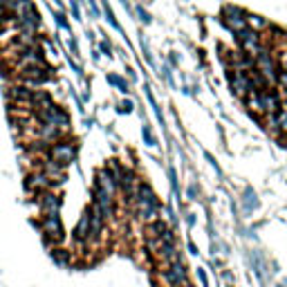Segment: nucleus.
<instances>
[{
	"label": "nucleus",
	"mask_w": 287,
	"mask_h": 287,
	"mask_svg": "<svg viewBox=\"0 0 287 287\" xmlns=\"http://www.w3.org/2000/svg\"><path fill=\"white\" fill-rule=\"evenodd\" d=\"M34 224L41 229L43 242H45L50 249H52V247H59L61 242L65 240V229H63V222H61L59 216H41V220Z\"/></svg>",
	"instance_id": "nucleus-1"
},
{
	"label": "nucleus",
	"mask_w": 287,
	"mask_h": 287,
	"mask_svg": "<svg viewBox=\"0 0 287 287\" xmlns=\"http://www.w3.org/2000/svg\"><path fill=\"white\" fill-rule=\"evenodd\" d=\"M256 59V72L258 74H263L267 81L271 83L276 88V81H278V72H281V68H278V59L274 56V50H270L267 45L260 47V52L253 56Z\"/></svg>",
	"instance_id": "nucleus-2"
},
{
	"label": "nucleus",
	"mask_w": 287,
	"mask_h": 287,
	"mask_svg": "<svg viewBox=\"0 0 287 287\" xmlns=\"http://www.w3.org/2000/svg\"><path fill=\"white\" fill-rule=\"evenodd\" d=\"M34 119L38 123H50V126H56V128H61L63 133H68L70 130V115H68V110L61 106H56V103H52V106L43 108V110H36L34 112Z\"/></svg>",
	"instance_id": "nucleus-3"
},
{
	"label": "nucleus",
	"mask_w": 287,
	"mask_h": 287,
	"mask_svg": "<svg viewBox=\"0 0 287 287\" xmlns=\"http://www.w3.org/2000/svg\"><path fill=\"white\" fill-rule=\"evenodd\" d=\"M50 159H54V162H59L61 166H68L72 164L76 159V141L70 139V137H61L59 141H54V144H50V148H47L45 152Z\"/></svg>",
	"instance_id": "nucleus-4"
},
{
	"label": "nucleus",
	"mask_w": 287,
	"mask_h": 287,
	"mask_svg": "<svg viewBox=\"0 0 287 287\" xmlns=\"http://www.w3.org/2000/svg\"><path fill=\"white\" fill-rule=\"evenodd\" d=\"M227 81H229L231 92H234L238 99H245L249 92H253L249 72H240V70H234V68H227Z\"/></svg>",
	"instance_id": "nucleus-5"
},
{
	"label": "nucleus",
	"mask_w": 287,
	"mask_h": 287,
	"mask_svg": "<svg viewBox=\"0 0 287 287\" xmlns=\"http://www.w3.org/2000/svg\"><path fill=\"white\" fill-rule=\"evenodd\" d=\"M34 202H36V206H38L41 216H59L61 204H63L61 195L56 193L54 188H47V191H43V193L34 195Z\"/></svg>",
	"instance_id": "nucleus-6"
},
{
	"label": "nucleus",
	"mask_w": 287,
	"mask_h": 287,
	"mask_svg": "<svg viewBox=\"0 0 287 287\" xmlns=\"http://www.w3.org/2000/svg\"><path fill=\"white\" fill-rule=\"evenodd\" d=\"M234 38H236V45L240 47L242 52L252 54V56H256L260 52V47H263V36L258 34V32H253L252 27H245V30L236 32Z\"/></svg>",
	"instance_id": "nucleus-7"
},
{
	"label": "nucleus",
	"mask_w": 287,
	"mask_h": 287,
	"mask_svg": "<svg viewBox=\"0 0 287 287\" xmlns=\"http://www.w3.org/2000/svg\"><path fill=\"white\" fill-rule=\"evenodd\" d=\"M220 18H222L224 27L231 30L234 34L247 27V12H245V9H240V7H236V5H224Z\"/></svg>",
	"instance_id": "nucleus-8"
},
{
	"label": "nucleus",
	"mask_w": 287,
	"mask_h": 287,
	"mask_svg": "<svg viewBox=\"0 0 287 287\" xmlns=\"http://www.w3.org/2000/svg\"><path fill=\"white\" fill-rule=\"evenodd\" d=\"M162 281L166 283V287H180L188 281V270L184 260H177V263L166 265V270L162 271Z\"/></svg>",
	"instance_id": "nucleus-9"
},
{
	"label": "nucleus",
	"mask_w": 287,
	"mask_h": 287,
	"mask_svg": "<svg viewBox=\"0 0 287 287\" xmlns=\"http://www.w3.org/2000/svg\"><path fill=\"white\" fill-rule=\"evenodd\" d=\"M25 188H27L32 195H38V193H43V191H47V188H52V182H50V177H47L41 169H34L25 177Z\"/></svg>",
	"instance_id": "nucleus-10"
},
{
	"label": "nucleus",
	"mask_w": 287,
	"mask_h": 287,
	"mask_svg": "<svg viewBox=\"0 0 287 287\" xmlns=\"http://www.w3.org/2000/svg\"><path fill=\"white\" fill-rule=\"evenodd\" d=\"M45 63V54L38 45L25 47V50H18L16 54V65L18 68H27V65H43Z\"/></svg>",
	"instance_id": "nucleus-11"
},
{
	"label": "nucleus",
	"mask_w": 287,
	"mask_h": 287,
	"mask_svg": "<svg viewBox=\"0 0 287 287\" xmlns=\"http://www.w3.org/2000/svg\"><path fill=\"white\" fill-rule=\"evenodd\" d=\"M72 240H74L79 247L90 245V213H88V209H85L83 216L79 218V222H76L74 231H72Z\"/></svg>",
	"instance_id": "nucleus-12"
},
{
	"label": "nucleus",
	"mask_w": 287,
	"mask_h": 287,
	"mask_svg": "<svg viewBox=\"0 0 287 287\" xmlns=\"http://www.w3.org/2000/svg\"><path fill=\"white\" fill-rule=\"evenodd\" d=\"M260 99H263V106H265V115H276L283 108V97L278 92V88H270L265 92H260Z\"/></svg>",
	"instance_id": "nucleus-13"
},
{
	"label": "nucleus",
	"mask_w": 287,
	"mask_h": 287,
	"mask_svg": "<svg viewBox=\"0 0 287 287\" xmlns=\"http://www.w3.org/2000/svg\"><path fill=\"white\" fill-rule=\"evenodd\" d=\"M92 186H99V188H103V191H108V193H112V195L119 193L117 182H115V177L110 175V170H108L106 166L94 173V184H92Z\"/></svg>",
	"instance_id": "nucleus-14"
},
{
	"label": "nucleus",
	"mask_w": 287,
	"mask_h": 287,
	"mask_svg": "<svg viewBox=\"0 0 287 287\" xmlns=\"http://www.w3.org/2000/svg\"><path fill=\"white\" fill-rule=\"evenodd\" d=\"M242 103H245L247 112H249L252 117H256V119L265 117V106H263V99H260V94L258 92H249L245 99H242Z\"/></svg>",
	"instance_id": "nucleus-15"
},
{
	"label": "nucleus",
	"mask_w": 287,
	"mask_h": 287,
	"mask_svg": "<svg viewBox=\"0 0 287 287\" xmlns=\"http://www.w3.org/2000/svg\"><path fill=\"white\" fill-rule=\"evenodd\" d=\"M52 103H54V99L47 90H32V99H30V110L32 112L43 110V108L52 106Z\"/></svg>",
	"instance_id": "nucleus-16"
},
{
	"label": "nucleus",
	"mask_w": 287,
	"mask_h": 287,
	"mask_svg": "<svg viewBox=\"0 0 287 287\" xmlns=\"http://www.w3.org/2000/svg\"><path fill=\"white\" fill-rule=\"evenodd\" d=\"M157 258H159V260H164L166 265L182 260V253H180V249H177V242H162Z\"/></svg>",
	"instance_id": "nucleus-17"
},
{
	"label": "nucleus",
	"mask_w": 287,
	"mask_h": 287,
	"mask_svg": "<svg viewBox=\"0 0 287 287\" xmlns=\"http://www.w3.org/2000/svg\"><path fill=\"white\" fill-rule=\"evenodd\" d=\"M50 256H52V260L59 265V267H68V265L72 263V252L63 249V247H52V249H50Z\"/></svg>",
	"instance_id": "nucleus-18"
},
{
	"label": "nucleus",
	"mask_w": 287,
	"mask_h": 287,
	"mask_svg": "<svg viewBox=\"0 0 287 287\" xmlns=\"http://www.w3.org/2000/svg\"><path fill=\"white\" fill-rule=\"evenodd\" d=\"M247 27H252L253 32L263 34V32L270 30L271 25H270V20H265V18L258 16V14H247Z\"/></svg>",
	"instance_id": "nucleus-19"
},
{
	"label": "nucleus",
	"mask_w": 287,
	"mask_h": 287,
	"mask_svg": "<svg viewBox=\"0 0 287 287\" xmlns=\"http://www.w3.org/2000/svg\"><path fill=\"white\" fill-rule=\"evenodd\" d=\"M108 83H110V85H115V88H117L119 92H123V94L130 92L128 81H126L123 76H119V74H108Z\"/></svg>",
	"instance_id": "nucleus-20"
},
{
	"label": "nucleus",
	"mask_w": 287,
	"mask_h": 287,
	"mask_svg": "<svg viewBox=\"0 0 287 287\" xmlns=\"http://www.w3.org/2000/svg\"><path fill=\"white\" fill-rule=\"evenodd\" d=\"M141 137H144V144H146V146H157V139H155V135H152V130H151V126H146V123H144V126H141Z\"/></svg>",
	"instance_id": "nucleus-21"
},
{
	"label": "nucleus",
	"mask_w": 287,
	"mask_h": 287,
	"mask_svg": "<svg viewBox=\"0 0 287 287\" xmlns=\"http://www.w3.org/2000/svg\"><path fill=\"white\" fill-rule=\"evenodd\" d=\"M276 121H278V128H281L283 135H287V110L281 108V110L276 112Z\"/></svg>",
	"instance_id": "nucleus-22"
},
{
	"label": "nucleus",
	"mask_w": 287,
	"mask_h": 287,
	"mask_svg": "<svg viewBox=\"0 0 287 287\" xmlns=\"http://www.w3.org/2000/svg\"><path fill=\"white\" fill-rule=\"evenodd\" d=\"M103 14H106L108 23H110V25H112V27H115V30H117V32H121V25L117 23V18H115V14H112V9H110V7H108V2H106V0H103Z\"/></svg>",
	"instance_id": "nucleus-23"
},
{
	"label": "nucleus",
	"mask_w": 287,
	"mask_h": 287,
	"mask_svg": "<svg viewBox=\"0 0 287 287\" xmlns=\"http://www.w3.org/2000/svg\"><path fill=\"white\" fill-rule=\"evenodd\" d=\"M133 110H135V103H133V99H123L121 103L117 106V112H119V115H130Z\"/></svg>",
	"instance_id": "nucleus-24"
},
{
	"label": "nucleus",
	"mask_w": 287,
	"mask_h": 287,
	"mask_svg": "<svg viewBox=\"0 0 287 287\" xmlns=\"http://www.w3.org/2000/svg\"><path fill=\"white\" fill-rule=\"evenodd\" d=\"M245 204H247V209H256V206H258L256 193H253L252 188H247V191H245Z\"/></svg>",
	"instance_id": "nucleus-25"
},
{
	"label": "nucleus",
	"mask_w": 287,
	"mask_h": 287,
	"mask_svg": "<svg viewBox=\"0 0 287 287\" xmlns=\"http://www.w3.org/2000/svg\"><path fill=\"white\" fill-rule=\"evenodd\" d=\"M146 97H148V101H151V106H152V110H155V115H157V119H159L162 123H164V117H162V110H159V106H157V101H155V97H152L151 88H146Z\"/></svg>",
	"instance_id": "nucleus-26"
},
{
	"label": "nucleus",
	"mask_w": 287,
	"mask_h": 287,
	"mask_svg": "<svg viewBox=\"0 0 287 287\" xmlns=\"http://www.w3.org/2000/svg\"><path fill=\"white\" fill-rule=\"evenodd\" d=\"M54 18H56V23H59V27H63V30H70V23H68V18H65V14H63V12H59Z\"/></svg>",
	"instance_id": "nucleus-27"
},
{
	"label": "nucleus",
	"mask_w": 287,
	"mask_h": 287,
	"mask_svg": "<svg viewBox=\"0 0 287 287\" xmlns=\"http://www.w3.org/2000/svg\"><path fill=\"white\" fill-rule=\"evenodd\" d=\"M169 177H170V184H173V191L177 193V170H175V166H169Z\"/></svg>",
	"instance_id": "nucleus-28"
},
{
	"label": "nucleus",
	"mask_w": 287,
	"mask_h": 287,
	"mask_svg": "<svg viewBox=\"0 0 287 287\" xmlns=\"http://www.w3.org/2000/svg\"><path fill=\"white\" fill-rule=\"evenodd\" d=\"M137 14H139V20H141V23H151V20H152V18H151V14H148L146 12V9H144V7H137Z\"/></svg>",
	"instance_id": "nucleus-29"
},
{
	"label": "nucleus",
	"mask_w": 287,
	"mask_h": 287,
	"mask_svg": "<svg viewBox=\"0 0 287 287\" xmlns=\"http://www.w3.org/2000/svg\"><path fill=\"white\" fill-rule=\"evenodd\" d=\"M198 186H195V184H188V188H186V198L188 200H198Z\"/></svg>",
	"instance_id": "nucleus-30"
},
{
	"label": "nucleus",
	"mask_w": 287,
	"mask_h": 287,
	"mask_svg": "<svg viewBox=\"0 0 287 287\" xmlns=\"http://www.w3.org/2000/svg\"><path fill=\"white\" fill-rule=\"evenodd\" d=\"M198 278H200V285L202 287H209V276H206L204 270H200V267H198Z\"/></svg>",
	"instance_id": "nucleus-31"
},
{
	"label": "nucleus",
	"mask_w": 287,
	"mask_h": 287,
	"mask_svg": "<svg viewBox=\"0 0 287 287\" xmlns=\"http://www.w3.org/2000/svg\"><path fill=\"white\" fill-rule=\"evenodd\" d=\"M276 85H281L283 90H287V72H278V81H276Z\"/></svg>",
	"instance_id": "nucleus-32"
},
{
	"label": "nucleus",
	"mask_w": 287,
	"mask_h": 287,
	"mask_svg": "<svg viewBox=\"0 0 287 287\" xmlns=\"http://www.w3.org/2000/svg\"><path fill=\"white\" fill-rule=\"evenodd\" d=\"M99 50L106 54V56H110V54H112V45H110L108 41H101V43H99Z\"/></svg>",
	"instance_id": "nucleus-33"
},
{
	"label": "nucleus",
	"mask_w": 287,
	"mask_h": 287,
	"mask_svg": "<svg viewBox=\"0 0 287 287\" xmlns=\"http://www.w3.org/2000/svg\"><path fill=\"white\" fill-rule=\"evenodd\" d=\"M72 16L81 20V9H79V0H72Z\"/></svg>",
	"instance_id": "nucleus-34"
},
{
	"label": "nucleus",
	"mask_w": 287,
	"mask_h": 287,
	"mask_svg": "<svg viewBox=\"0 0 287 287\" xmlns=\"http://www.w3.org/2000/svg\"><path fill=\"white\" fill-rule=\"evenodd\" d=\"M70 50L74 52V56H79V47H76V41H74V38H70Z\"/></svg>",
	"instance_id": "nucleus-35"
},
{
	"label": "nucleus",
	"mask_w": 287,
	"mask_h": 287,
	"mask_svg": "<svg viewBox=\"0 0 287 287\" xmlns=\"http://www.w3.org/2000/svg\"><path fill=\"white\" fill-rule=\"evenodd\" d=\"M186 224H188V227H193V224H195V216H193V213H186Z\"/></svg>",
	"instance_id": "nucleus-36"
},
{
	"label": "nucleus",
	"mask_w": 287,
	"mask_h": 287,
	"mask_svg": "<svg viewBox=\"0 0 287 287\" xmlns=\"http://www.w3.org/2000/svg\"><path fill=\"white\" fill-rule=\"evenodd\" d=\"M188 253H193V256H198V247H195V242H188Z\"/></svg>",
	"instance_id": "nucleus-37"
},
{
	"label": "nucleus",
	"mask_w": 287,
	"mask_h": 287,
	"mask_svg": "<svg viewBox=\"0 0 287 287\" xmlns=\"http://www.w3.org/2000/svg\"><path fill=\"white\" fill-rule=\"evenodd\" d=\"M169 61H170V65H177V56H175V52H170Z\"/></svg>",
	"instance_id": "nucleus-38"
},
{
	"label": "nucleus",
	"mask_w": 287,
	"mask_h": 287,
	"mask_svg": "<svg viewBox=\"0 0 287 287\" xmlns=\"http://www.w3.org/2000/svg\"><path fill=\"white\" fill-rule=\"evenodd\" d=\"M180 287H195V285H193V283H191V281H186V283H184V285H180Z\"/></svg>",
	"instance_id": "nucleus-39"
},
{
	"label": "nucleus",
	"mask_w": 287,
	"mask_h": 287,
	"mask_svg": "<svg viewBox=\"0 0 287 287\" xmlns=\"http://www.w3.org/2000/svg\"><path fill=\"white\" fill-rule=\"evenodd\" d=\"M283 103H287V90H283Z\"/></svg>",
	"instance_id": "nucleus-40"
},
{
	"label": "nucleus",
	"mask_w": 287,
	"mask_h": 287,
	"mask_svg": "<svg viewBox=\"0 0 287 287\" xmlns=\"http://www.w3.org/2000/svg\"><path fill=\"white\" fill-rule=\"evenodd\" d=\"M54 2H56V5H61V2H63V0H54Z\"/></svg>",
	"instance_id": "nucleus-41"
}]
</instances>
